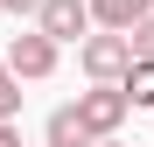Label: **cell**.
Listing matches in <instances>:
<instances>
[{"label":"cell","instance_id":"3957f363","mask_svg":"<svg viewBox=\"0 0 154 147\" xmlns=\"http://www.w3.org/2000/svg\"><path fill=\"white\" fill-rule=\"evenodd\" d=\"M35 35L42 42H84L91 35V14H84V0H42V7H35Z\"/></svg>","mask_w":154,"mask_h":147},{"label":"cell","instance_id":"7c38bea8","mask_svg":"<svg viewBox=\"0 0 154 147\" xmlns=\"http://www.w3.org/2000/svg\"><path fill=\"white\" fill-rule=\"evenodd\" d=\"M98 147H119V140H98Z\"/></svg>","mask_w":154,"mask_h":147},{"label":"cell","instance_id":"7a4b0ae2","mask_svg":"<svg viewBox=\"0 0 154 147\" xmlns=\"http://www.w3.org/2000/svg\"><path fill=\"white\" fill-rule=\"evenodd\" d=\"M0 70H7L14 84H42L49 70H56V42H42L35 28H21L7 49H0Z\"/></svg>","mask_w":154,"mask_h":147},{"label":"cell","instance_id":"6da1fadb","mask_svg":"<svg viewBox=\"0 0 154 147\" xmlns=\"http://www.w3.org/2000/svg\"><path fill=\"white\" fill-rule=\"evenodd\" d=\"M77 126H84V140L98 147V140H119V126H126V98H119V84H91V91H77Z\"/></svg>","mask_w":154,"mask_h":147},{"label":"cell","instance_id":"277c9868","mask_svg":"<svg viewBox=\"0 0 154 147\" xmlns=\"http://www.w3.org/2000/svg\"><path fill=\"white\" fill-rule=\"evenodd\" d=\"M77 63H84L91 84H119L133 56H126V35H84V42H77Z\"/></svg>","mask_w":154,"mask_h":147},{"label":"cell","instance_id":"30bf717a","mask_svg":"<svg viewBox=\"0 0 154 147\" xmlns=\"http://www.w3.org/2000/svg\"><path fill=\"white\" fill-rule=\"evenodd\" d=\"M0 7H7V14H35L42 0H0Z\"/></svg>","mask_w":154,"mask_h":147},{"label":"cell","instance_id":"9c48e42d","mask_svg":"<svg viewBox=\"0 0 154 147\" xmlns=\"http://www.w3.org/2000/svg\"><path fill=\"white\" fill-rule=\"evenodd\" d=\"M14 112H21V84L0 70V126H14Z\"/></svg>","mask_w":154,"mask_h":147},{"label":"cell","instance_id":"8992f818","mask_svg":"<svg viewBox=\"0 0 154 147\" xmlns=\"http://www.w3.org/2000/svg\"><path fill=\"white\" fill-rule=\"evenodd\" d=\"M119 98H126V112H147V105H154V63H126Z\"/></svg>","mask_w":154,"mask_h":147},{"label":"cell","instance_id":"5b68a950","mask_svg":"<svg viewBox=\"0 0 154 147\" xmlns=\"http://www.w3.org/2000/svg\"><path fill=\"white\" fill-rule=\"evenodd\" d=\"M84 14H91L105 35H126L133 21H147V14H154V0H84Z\"/></svg>","mask_w":154,"mask_h":147},{"label":"cell","instance_id":"8fae6325","mask_svg":"<svg viewBox=\"0 0 154 147\" xmlns=\"http://www.w3.org/2000/svg\"><path fill=\"white\" fill-rule=\"evenodd\" d=\"M0 147H28V140H21V126H0Z\"/></svg>","mask_w":154,"mask_h":147},{"label":"cell","instance_id":"ba28073f","mask_svg":"<svg viewBox=\"0 0 154 147\" xmlns=\"http://www.w3.org/2000/svg\"><path fill=\"white\" fill-rule=\"evenodd\" d=\"M126 56H133V63H154V14L126 28Z\"/></svg>","mask_w":154,"mask_h":147},{"label":"cell","instance_id":"52a82bcc","mask_svg":"<svg viewBox=\"0 0 154 147\" xmlns=\"http://www.w3.org/2000/svg\"><path fill=\"white\" fill-rule=\"evenodd\" d=\"M42 147H91V140H84V126H77V112H70V105H56V112H49V126H42Z\"/></svg>","mask_w":154,"mask_h":147}]
</instances>
